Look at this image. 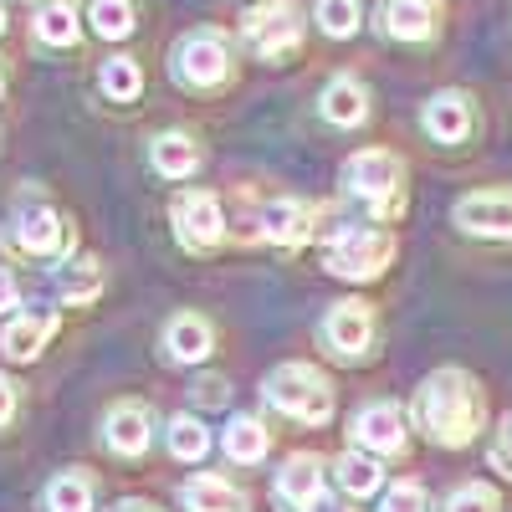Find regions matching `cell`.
<instances>
[{
  "instance_id": "5b68a950",
  "label": "cell",
  "mask_w": 512,
  "mask_h": 512,
  "mask_svg": "<svg viewBox=\"0 0 512 512\" xmlns=\"http://www.w3.org/2000/svg\"><path fill=\"white\" fill-rule=\"evenodd\" d=\"M400 180H405V169L390 149H364L344 164V190L359 195L364 205H374V216H390L395 200H400Z\"/></svg>"
},
{
  "instance_id": "9c48e42d",
  "label": "cell",
  "mask_w": 512,
  "mask_h": 512,
  "mask_svg": "<svg viewBox=\"0 0 512 512\" xmlns=\"http://www.w3.org/2000/svg\"><path fill=\"white\" fill-rule=\"evenodd\" d=\"M374 338V313L364 303H333L328 318H323V344L338 354V359H354L369 349Z\"/></svg>"
},
{
  "instance_id": "d6a6232c",
  "label": "cell",
  "mask_w": 512,
  "mask_h": 512,
  "mask_svg": "<svg viewBox=\"0 0 512 512\" xmlns=\"http://www.w3.org/2000/svg\"><path fill=\"white\" fill-rule=\"evenodd\" d=\"M190 400H195V405H205V410H221V405L231 400V395H226V379H221V374H205V379H195Z\"/></svg>"
},
{
  "instance_id": "4fadbf2b",
  "label": "cell",
  "mask_w": 512,
  "mask_h": 512,
  "mask_svg": "<svg viewBox=\"0 0 512 512\" xmlns=\"http://www.w3.org/2000/svg\"><path fill=\"white\" fill-rule=\"evenodd\" d=\"M379 31L390 41H425L436 31V0H384Z\"/></svg>"
},
{
  "instance_id": "7c38bea8",
  "label": "cell",
  "mask_w": 512,
  "mask_h": 512,
  "mask_svg": "<svg viewBox=\"0 0 512 512\" xmlns=\"http://www.w3.org/2000/svg\"><path fill=\"white\" fill-rule=\"evenodd\" d=\"M103 441L113 456H144L149 441H154V425H149V410L144 405H113L108 420H103Z\"/></svg>"
},
{
  "instance_id": "8d00e7d4",
  "label": "cell",
  "mask_w": 512,
  "mask_h": 512,
  "mask_svg": "<svg viewBox=\"0 0 512 512\" xmlns=\"http://www.w3.org/2000/svg\"><path fill=\"white\" fill-rule=\"evenodd\" d=\"M303 512H349V507H338V502H323V497H318V502H308Z\"/></svg>"
},
{
  "instance_id": "7402d4cb",
  "label": "cell",
  "mask_w": 512,
  "mask_h": 512,
  "mask_svg": "<svg viewBox=\"0 0 512 512\" xmlns=\"http://www.w3.org/2000/svg\"><path fill=\"white\" fill-rule=\"evenodd\" d=\"M57 292L67 297L72 308H82V303H93V297L103 292V267L98 262H88V256H67V262L57 267Z\"/></svg>"
},
{
  "instance_id": "1f68e13d",
  "label": "cell",
  "mask_w": 512,
  "mask_h": 512,
  "mask_svg": "<svg viewBox=\"0 0 512 512\" xmlns=\"http://www.w3.org/2000/svg\"><path fill=\"white\" fill-rule=\"evenodd\" d=\"M379 512H425V492H420L415 482H400V487H390V492H384Z\"/></svg>"
},
{
  "instance_id": "603a6c76",
  "label": "cell",
  "mask_w": 512,
  "mask_h": 512,
  "mask_svg": "<svg viewBox=\"0 0 512 512\" xmlns=\"http://www.w3.org/2000/svg\"><path fill=\"white\" fill-rule=\"evenodd\" d=\"M36 36L47 41V47H77L82 21H77V6H72V0H47V6L36 11Z\"/></svg>"
},
{
  "instance_id": "8fae6325",
  "label": "cell",
  "mask_w": 512,
  "mask_h": 512,
  "mask_svg": "<svg viewBox=\"0 0 512 512\" xmlns=\"http://www.w3.org/2000/svg\"><path fill=\"white\" fill-rule=\"evenodd\" d=\"M62 241H67V226L52 205H31L11 221V246L26 251V256H57Z\"/></svg>"
},
{
  "instance_id": "83f0119b",
  "label": "cell",
  "mask_w": 512,
  "mask_h": 512,
  "mask_svg": "<svg viewBox=\"0 0 512 512\" xmlns=\"http://www.w3.org/2000/svg\"><path fill=\"white\" fill-rule=\"evenodd\" d=\"M47 512H93V482L88 477H57L47 487Z\"/></svg>"
},
{
  "instance_id": "74e56055",
  "label": "cell",
  "mask_w": 512,
  "mask_h": 512,
  "mask_svg": "<svg viewBox=\"0 0 512 512\" xmlns=\"http://www.w3.org/2000/svg\"><path fill=\"white\" fill-rule=\"evenodd\" d=\"M113 512H154V507H149V502H118Z\"/></svg>"
},
{
  "instance_id": "4316f807",
  "label": "cell",
  "mask_w": 512,
  "mask_h": 512,
  "mask_svg": "<svg viewBox=\"0 0 512 512\" xmlns=\"http://www.w3.org/2000/svg\"><path fill=\"white\" fill-rule=\"evenodd\" d=\"M169 451H175L180 461H200L210 451V431L195 415H175V420H169Z\"/></svg>"
},
{
  "instance_id": "d4e9b609",
  "label": "cell",
  "mask_w": 512,
  "mask_h": 512,
  "mask_svg": "<svg viewBox=\"0 0 512 512\" xmlns=\"http://www.w3.org/2000/svg\"><path fill=\"white\" fill-rule=\"evenodd\" d=\"M379 482H384V466L374 456H359V451L338 456V487H344L349 497H374Z\"/></svg>"
},
{
  "instance_id": "ab89813d",
  "label": "cell",
  "mask_w": 512,
  "mask_h": 512,
  "mask_svg": "<svg viewBox=\"0 0 512 512\" xmlns=\"http://www.w3.org/2000/svg\"><path fill=\"white\" fill-rule=\"evenodd\" d=\"M0 93H6V77H0Z\"/></svg>"
},
{
  "instance_id": "f1b7e54d",
  "label": "cell",
  "mask_w": 512,
  "mask_h": 512,
  "mask_svg": "<svg viewBox=\"0 0 512 512\" xmlns=\"http://www.w3.org/2000/svg\"><path fill=\"white\" fill-rule=\"evenodd\" d=\"M93 31L108 41L134 36V6L128 0H93Z\"/></svg>"
},
{
  "instance_id": "ffe728a7",
  "label": "cell",
  "mask_w": 512,
  "mask_h": 512,
  "mask_svg": "<svg viewBox=\"0 0 512 512\" xmlns=\"http://www.w3.org/2000/svg\"><path fill=\"white\" fill-rule=\"evenodd\" d=\"M277 497H282L287 507L318 502V497H323V466H318V456H292L282 472H277Z\"/></svg>"
},
{
  "instance_id": "cb8c5ba5",
  "label": "cell",
  "mask_w": 512,
  "mask_h": 512,
  "mask_svg": "<svg viewBox=\"0 0 512 512\" xmlns=\"http://www.w3.org/2000/svg\"><path fill=\"white\" fill-rule=\"evenodd\" d=\"M226 456L241 461V466L262 461V456H267V425L256 420V415H236V420L226 425Z\"/></svg>"
},
{
  "instance_id": "8992f818",
  "label": "cell",
  "mask_w": 512,
  "mask_h": 512,
  "mask_svg": "<svg viewBox=\"0 0 512 512\" xmlns=\"http://www.w3.org/2000/svg\"><path fill=\"white\" fill-rule=\"evenodd\" d=\"M241 41L267 62L287 57L297 41H303V11H297V0H267V6H256L241 21Z\"/></svg>"
},
{
  "instance_id": "3957f363",
  "label": "cell",
  "mask_w": 512,
  "mask_h": 512,
  "mask_svg": "<svg viewBox=\"0 0 512 512\" xmlns=\"http://www.w3.org/2000/svg\"><path fill=\"white\" fill-rule=\"evenodd\" d=\"M267 400L292 415V420H303V425H323L333 415V390H328V379L313 369V364H282L267 374Z\"/></svg>"
},
{
  "instance_id": "e575fe53",
  "label": "cell",
  "mask_w": 512,
  "mask_h": 512,
  "mask_svg": "<svg viewBox=\"0 0 512 512\" xmlns=\"http://www.w3.org/2000/svg\"><path fill=\"white\" fill-rule=\"evenodd\" d=\"M16 415V384L6 379V374H0V425H6Z\"/></svg>"
},
{
  "instance_id": "e0dca14e",
  "label": "cell",
  "mask_w": 512,
  "mask_h": 512,
  "mask_svg": "<svg viewBox=\"0 0 512 512\" xmlns=\"http://www.w3.org/2000/svg\"><path fill=\"white\" fill-rule=\"evenodd\" d=\"M318 108H323L328 123L354 128V123L369 118V93H364V82H359V77H333L328 88H323V98H318Z\"/></svg>"
},
{
  "instance_id": "52a82bcc",
  "label": "cell",
  "mask_w": 512,
  "mask_h": 512,
  "mask_svg": "<svg viewBox=\"0 0 512 512\" xmlns=\"http://www.w3.org/2000/svg\"><path fill=\"white\" fill-rule=\"evenodd\" d=\"M169 216H175L180 246H190V251H210V246L226 236V210H221V200L210 195V190H185Z\"/></svg>"
},
{
  "instance_id": "277c9868",
  "label": "cell",
  "mask_w": 512,
  "mask_h": 512,
  "mask_svg": "<svg viewBox=\"0 0 512 512\" xmlns=\"http://www.w3.org/2000/svg\"><path fill=\"white\" fill-rule=\"evenodd\" d=\"M231 77V47L221 31H190L180 36L175 47V82L190 93H205V88H221Z\"/></svg>"
},
{
  "instance_id": "836d02e7",
  "label": "cell",
  "mask_w": 512,
  "mask_h": 512,
  "mask_svg": "<svg viewBox=\"0 0 512 512\" xmlns=\"http://www.w3.org/2000/svg\"><path fill=\"white\" fill-rule=\"evenodd\" d=\"M492 466L502 477H512V415L502 420V431H497V441H492Z\"/></svg>"
},
{
  "instance_id": "9a60e30c",
  "label": "cell",
  "mask_w": 512,
  "mask_h": 512,
  "mask_svg": "<svg viewBox=\"0 0 512 512\" xmlns=\"http://www.w3.org/2000/svg\"><path fill=\"white\" fill-rule=\"evenodd\" d=\"M425 134L436 144H461L472 134V103H466V93H436L425 103Z\"/></svg>"
},
{
  "instance_id": "d6986e66",
  "label": "cell",
  "mask_w": 512,
  "mask_h": 512,
  "mask_svg": "<svg viewBox=\"0 0 512 512\" xmlns=\"http://www.w3.org/2000/svg\"><path fill=\"white\" fill-rule=\"evenodd\" d=\"M180 502L190 507V512H246V492H236L226 477H216V472H205V477H190L185 487H180Z\"/></svg>"
},
{
  "instance_id": "2e32d148",
  "label": "cell",
  "mask_w": 512,
  "mask_h": 512,
  "mask_svg": "<svg viewBox=\"0 0 512 512\" xmlns=\"http://www.w3.org/2000/svg\"><path fill=\"white\" fill-rule=\"evenodd\" d=\"M164 349H169V359H175V364H205L210 349H216V333H210L205 318L180 313L175 323L164 328Z\"/></svg>"
},
{
  "instance_id": "ac0fdd59",
  "label": "cell",
  "mask_w": 512,
  "mask_h": 512,
  "mask_svg": "<svg viewBox=\"0 0 512 512\" xmlns=\"http://www.w3.org/2000/svg\"><path fill=\"white\" fill-rule=\"evenodd\" d=\"M57 313H26V318H16L6 333H0V349H6V359H16V364H26V359H36L41 354V344L57 333Z\"/></svg>"
},
{
  "instance_id": "6da1fadb",
  "label": "cell",
  "mask_w": 512,
  "mask_h": 512,
  "mask_svg": "<svg viewBox=\"0 0 512 512\" xmlns=\"http://www.w3.org/2000/svg\"><path fill=\"white\" fill-rule=\"evenodd\" d=\"M415 415L436 446H466L482 425V390L466 369H441L420 384Z\"/></svg>"
},
{
  "instance_id": "5bb4252c",
  "label": "cell",
  "mask_w": 512,
  "mask_h": 512,
  "mask_svg": "<svg viewBox=\"0 0 512 512\" xmlns=\"http://www.w3.org/2000/svg\"><path fill=\"white\" fill-rule=\"evenodd\" d=\"M313 226H318V210L308 200H272L262 210V231L277 246H303L313 236Z\"/></svg>"
},
{
  "instance_id": "44dd1931",
  "label": "cell",
  "mask_w": 512,
  "mask_h": 512,
  "mask_svg": "<svg viewBox=\"0 0 512 512\" xmlns=\"http://www.w3.org/2000/svg\"><path fill=\"white\" fill-rule=\"evenodd\" d=\"M149 159H154V169H159L164 180H185V175H195V169H200V149H195L190 134H159L154 149H149Z\"/></svg>"
},
{
  "instance_id": "f546056e",
  "label": "cell",
  "mask_w": 512,
  "mask_h": 512,
  "mask_svg": "<svg viewBox=\"0 0 512 512\" xmlns=\"http://www.w3.org/2000/svg\"><path fill=\"white\" fill-rule=\"evenodd\" d=\"M318 31L354 36L359 31V0H318Z\"/></svg>"
},
{
  "instance_id": "30bf717a",
  "label": "cell",
  "mask_w": 512,
  "mask_h": 512,
  "mask_svg": "<svg viewBox=\"0 0 512 512\" xmlns=\"http://www.w3.org/2000/svg\"><path fill=\"white\" fill-rule=\"evenodd\" d=\"M354 441L364 446V451H374V456H395V451H405V410L400 405H364L359 415H354Z\"/></svg>"
},
{
  "instance_id": "f35d334b",
  "label": "cell",
  "mask_w": 512,
  "mask_h": 512,
  "mask_svg": "<svg viewBox=\"0 0 512 512\" xmlns=\"http://www.w3.org/2000/svg\"><path fill=\"white\" fill-rule=\"evenodd\" d=\"M0 36H6V6H0Z\"/></svg>"
},
{
  "instance_id": "d590c367",
  "label": "cell",
  "mask_w": 512,
  "mask_h": 512,
  "mask_svg": "<svg viewBox=\"0 0 512 512\" xmlns=\"http://www.w3.org/2000/svg\"><path fill=\"white\" fill-rule=\"evenodd\" d=\"M11 308H16V277L0 267V313H11Z\"/></svg>"
},
{
  "instance_id": "4dcf8cb0",
  "label": "cell",
  "mask_w": 512,
  "mask_h": 512,
  "mask_svg": "<svg viewBox=\"0 0 512 512\" xmlns=\"http://www.w3.org/2000/svg\"><path fill=\"white\" fill-rule=\"evenodd\" d=\"M446 512H497V492H492V487H482V482H466V487H456V492H451Z\"/></svg>"
},
{
  "instance_id": "484cf974",
  "label": "cell",
  "mask_w": 512,
  "mask_h": 512,
  "mask_svg": "<svg viewBox=\"0 0 512 512\" xmlns=\"http://www.w3.org/2000/svg\"><path fill=\"white\" fill-rule=\"evenodd\" d=\"M98 88H103L113 103H134L139 88H144V77H139V67L128 62V57H113V62H103V72H98Z\"/></svg>"
},
{
  "instance_id": "ba28073f",
  "label": "cell",
  "mask_w": 512,
  "mask_h": 512,
  "mask_svg": "<svg viewBox=\"0 0 512 512\" xmlns=\"http://www.w3.org/2000/svg\"><path fill=\"white\" fill-rule=\"evenodd\" d=\"M456 226L466 236L507 241L512 236V190H477V195L456 200Z\"/></svg>"
},
{
  "instance_id": "7a4b0ae2",
  "label": "cell",
  "mask_w": 512,
  "mask_h": 512,
  "mask_svg": "<svg viewBox=\"0 0 512 512\" xmlns=\"http://www.w3.org/2000/svg\"><path fill=\"white\" fill-rule=\"evenodd\" d=\"M390 256H395V236L390 231H379V226H344L328 241L323 267L333 277H344V282H374L384 267H390Z\"/></svg>"
}]
</instances>
